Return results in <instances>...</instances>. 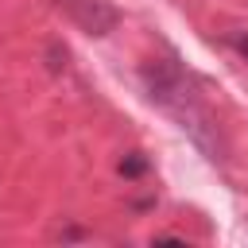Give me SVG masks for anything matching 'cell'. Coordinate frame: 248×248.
Instances as JSON below:
<instances>
[{"instance_id": "obj_1", "label": "cell", "mask_w": 248, "mask_h": 248, "mask_svg": "<svg viewBox=\"0 0 248 248\" xmlns=\"http://www.w3.org/2000/svg\"><path fill=\"white\" fill-rule=\"evenodd\" d=\"M143 85H147L151 101H159V105L178 120V128L190 132V140H194L213 163L225 159V143H221V132H217L213 112L198 101V93L186 85V78H182L174 66H167V62H147V66H143Z\"/></svg>"}, {"instance_id": "obj_3", "label": "cell", "mask_w": 248, "mask_h": 248, "mask_svg": "<svg viewBox=\"0 0 248 248\" xmlns=\"http://www.w3.org/2000/svg\"><path fill=\"white\" fill-rule=\"evenodd\" d=\"M143 170H147V159H143L140 151H132V155L120 163V174H124V178H136V174H143Z\"/></svg>"}, {"instance_id": "obj_4", "label": "cell", "mask_w": 248, "mask_h": 248, "mask_svg": "<svg viewBox=\"0 0 248 248\" xmlns=\"http://www.w3.org/2000/svg\"><path fill=\"white\" fill-rule=\"evenodd\" d=\"M229 43H232V46H236V50H240V54H244V58H248V35H232V39H229Z\"/></svg>"}, {"instance_id": "obj_2", "label": "cell", "mask_w": 248, "mask_h": 248, "mask_svg": "<svg viewBox=\"0 0 248 248\" xmlns=\"http://www.w3.org/2000/svg\"><path fill=\"white\" fill-rule=\"evenodd\" d=\"M58 8L70 12V19L85 31V35H108L120 19V12L105 0H58Z\"/></svg>"}]
</instances>
